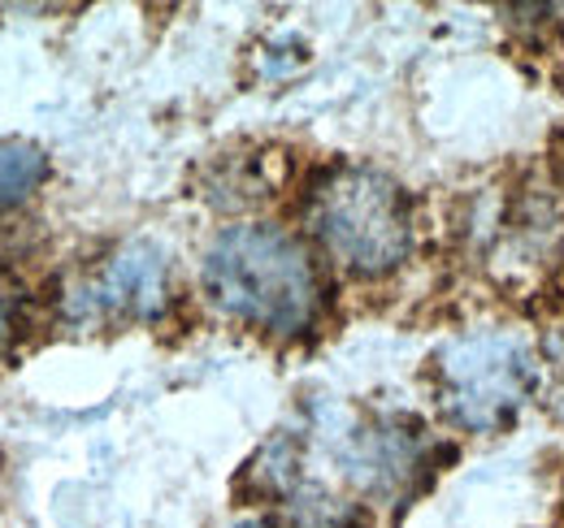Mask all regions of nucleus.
Segmentation results:
<instances>
[{
  "instance_id": "1",
  "label": "nucleus",
  "mask_w": 564,
  "mask_h": 528,
  "mask_svg": "<svg viewBox=\"0 0 564 528\" xmlns=\"http://www.w3.org/2000/svg\"><path fill=\"white\" fill-rule=\"evenodd\" d=\"M205 295L217 312L265 333H300L322 308V277L300 239L279 226H230L205 252Z\"/></svg>"
},
{
  "instance_id": "2",
  "label": "nucleus",
  "mask_w": 564,
  "mask_h": 528,
  "mask_svg": "<svg viewBox=\"0 0 564 528\" xmlns=\"http://www.w3.org/2000/svg\"><path fill=\"white\" fill-rule=\"evenodd\" d=\"M308 226L330 261L360 277H382L413 252V212L395 178L369 165H344L317 183Z\"/></svg>"
},
{
  "instance_id": "3",
  "label": "nucleus",
  "mask_w": 564,
  "mask_h": 528,
  "mask_svg": "<svg viewBox=\"0 0 564 528\" xmlns=\"http://www.w3.org/2000/svg\"><path fill=\"white\" fill-rule=\"evenodd\" d=\"M438 403L469 433L503 429L534 391L530 342L512 330H474L452 338L434 360Z\"/></svg>"
},
{
  "instance_id": "4",
  "label": "nucleus",
  "mask_w": 564,
  "mask_h": 528,
  "mask_svg": "<svg viewBox=\"0 0 564 528\" xmlns=\"http://www.w3.org/2000/svg\"><path fill=\"white\" fill-rule=\"evenodd\" d=\"M165 256L152 243H127L70 295L78 321H152L165 308Z\"/></svg>"
},
{
  "instance_id": "5",
  "label": "nucleus",
  "mask_w": 564,
  "mask_h": 528,
  "mask_svg": "<svg viewBox=\"0 0 564 528\" xmlns=\"http://www.w3.org/2000/svg\"><path fill=\"white\" fill-rule=\"evenodd\" d=\"M48 178V156L35 143H0V208H13Z\"/></svg>"
},
{
  "instance_id": "6",
  "label": "nucleus",
  "mask_w": 564,
  "mask_h": 528,
  "mask_svg": "<svg viewBox=\"0 0 564 528\" xmlns=\"http://www.w3.org/2000/svg\"><path fill=\"white\" fill-rule=\"evenodd\" d=\"M13 333H18V295L13 286L0 282V355L13 346Z\"/></svg>"
},
{
  "instance_id": "7",
  "label": "nucleus",
  "mask_w": 564,
  "mask_h": 528,
  "mask_svg": "<svg viewBox=\"0 0 564 528\" xmlns=\"http://www.w3.org/2000/svg\"><path fill=\"white\" fill-rule=\"evenodd\" d=\"M235 528H261V525H235Z\"/></svg>"
}]
</instances>
